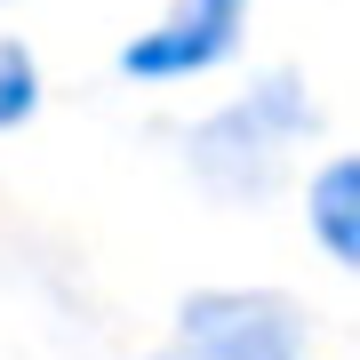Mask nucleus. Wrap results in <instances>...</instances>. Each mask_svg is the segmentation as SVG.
I'll use <instances>...</instances> for the list:
<instances>
[{"mask_svg": "<svg viewBox=\"0 0 360 360\" xmlns=\"http://www.w3.org/2000/svg\"><path fill=\"white\" fill-rule=\"evenodd\" d=\"M296 136H312V89L296 72H257L224 112L193 129V168L217 193H264Z\"/></svg>", "mask_w": 360, "mask_h": 360, "instance_id": "1", "label": "nucleus"}, {"mask_svg": "<svg viewBox=\"0 0 360 360\" xmlns=\"http://www.w3.org/2000/svg\"><path fill=\"white\" fill-rule=\"evenodd\" d=\"M153 360H304V312L272 288H200L176 312V345Z\"/></svg>", "mask_w": 360, "mask_h": 360, "instance_id": "2", "label": "nucleus"}, {"mask_svg": "<svg viewBox=\"0 0 360 360\" xmlns=\"http://www.w3.org/2000/svg\"><path fill=\"white\" fill-rule=\"evenodd\" d=\"M240 40H248V0H176L160 25H144L120 49V72L129 80H193V72H217L224 56H240Z\"/></svg>", "mask_w": 360, "mask_h": 360, "instance_id": "3", "label": "nucleus"}, {"mask_svg": "<svg viewBox=\"0 0 360 360\" xmlns=\"http://www.w3.org/2000/svg\"><path fill=\"white\" fill-rule=\"evenodd\" d=\"M304 217H312V232H321L328 264H352L360 257V160H328L321 176H312Z\"/></svg>", "mask_w": 360, "mask_h": 360, "instance_id": "4", "label": "nucleus"}, {"mask_svg": "<svg viewBox=\"0 0 360 360\" xmlns=\"http://www.w3.org/2000/svg\"><path fill=\"white\" fill-rule=\"evenodd\" d=\"M32 104H40V65L16 49V40H0V129L32 120Z\"/></svg>", "mask_w": 360, "mask_h": 360, "instance_id": "5", "label": "nucleus"}]
</instances>
